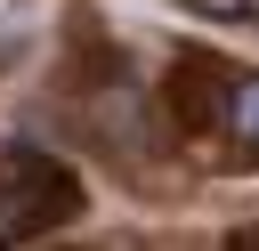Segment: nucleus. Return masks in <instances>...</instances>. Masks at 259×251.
Wrapping results in <instances>:
<instances>
[{
    "label": "nucleus",
    "instance_id": "obj_1",
    "mask_svg": "<svg viewBox=\"0 0 259 251\" xmlns=\"http://www.w3.org/2000/svg\"><path fill=\"white\" fill-rule=\"evenodd\" d=\"M219 130H227L235 146H259V81H227V97H219Z\"/></svg>",
    "mask_w": 259,
    "mask_h": 251
},
{
    "label": "nucleus",
    "instance_id": "obj_2",
    "mask_svg": "<svg viewBox=\"0 0 259 251\" xmlns=\"http://www.w3.org/2000/svg\"><path fill=\"white\" fill-rule=\"evenodd\" d=\"M194 16H219V24H251L259 16V0H186Z\"/></svg>",
    "mask_w": 259,
    "mask_h": 251
}]
</instances>
